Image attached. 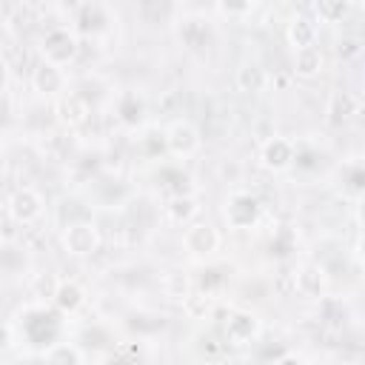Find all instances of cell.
<instances>
[{"mask_svg": "<svg viewBox=\"0 0 365 365\" xmlns=\"http://www.w3.org/2000/svg\"><path fill=\"white\" fill-rule=\"evenodd\" d=\"M23 331L34 345H51L60 334V317L48 308H29L23 314Z\"/></svg>", "mask_w": 365, "mask_h": 365, "instance_id": "1", "label": "cell"}, {"mask_svg": "<svg viewBox=\"0 0 365 365\" xmlns=\"http://www.w3.org/2000/svg\"><path fill=\"white\" fill-rule=\"evenodd\" d=\"M77 51V40L71 31L66 29H51L46 37H43V54L48 57V63H68Z\"/></svg>", "mask_w": 365, "mask_h": 365, "instance_id": "2", "label": "cell"}, {"mask_svg": "<svg viewBox=\"0 0 365 365\" xmlns=\"http://www.w3.org/2000/svg\"><path fill=\"white\" fill-rule=\"evenodd\" d=\"M259 214V205L251 194H234L225 205V220L234 225V228H248Z\"/></svg>", "mask_w": 365, "mask_h": 365, "instance_id": "3", "label": "cell"}, {"mask_svg": "<svg viewBox=\"0 0 365 365\" xmlns=\"http://www.w3.org/2000/svg\"><path fill=\"white\" fill-rule=\"evenodd\" d=\"M63 242L71 254H91L97 248V231L86 222H77V225H68Z\"/></svg>", "mask_w": 365, "mask_h": 365, "instance_id": "4", "label": "cell"}, {"mask_svg": "<svg viewBox=\"0 0 365 365\" xmlns=\"http://www.w3.org/2000/svg\"><path fill=\"white\" fill-rule=\"evenodd\" d=\"M185 248L194 251V254H208L217 248V231L208 225V222H200V225H191L185 231Z\"/></svg>", "mask_w": 365, "mask_h": 365, "instance_id": "5", "label": "cell"}, {"mask_svg": "<svg viewBox=\"0 0 365 365\" xmlns=\"http://www.w3.org/2000/svg\"><path fill=\"white\" fill-rule=\"evenodd\" d=\"M262 160H265L268 168H285L294 160V145L282 137H274V140H268V145L262 151Z\"/></svg>", "mask_w": 365, "mask_h": 365, "instance_id": "6", "label": "cell"}, {"mask_svg": "<svg viewBox=\"0 0 365 365\" xmlns=\"http://www.w3.org/2000/svg\"><path fill=\"white\" fill-rule=\"evenodd\" d=\"M11 214L20 220V222H29L40 214V197L31 191V188H23L11 197Z\"/></svg>", "mask_w": 365, "mask_h": 365, "instance_id": "7", "label": "cell"}, {"mask_svg": "<svg viewBox=\"0 0 365 365\" xmlns=\"http://www.w3.org/2000/svg\"><path fill=\"white\" fill-rule=\"evenodd\" d=\"M197 143H200V137H197V131H194L188 123H177V125L168 131V145H171V151H177V154H191V151L197 148Z\"/></svg>", "mask_w": 365, "mask_h": 365, "instance_id": "8", "label": "cell"}, {"mask_svg": "<svg viewBox=\"0 0 365 365\" xmlns=\"http://www.w3.org/2000/svg\"><path fill=\"white\" fill-rule=\"evenodd\" d=\"M34 88L37 91H43V94H51V91H60V86H63V74H60V68L57 66H51V63H40L37 68H34Z\"/></svg>", "mask_w": 365, "mask_h": 365, "instance_id": "9", "label": "cell"}, {"mask_svg": "<svg viewBox=\"0 0 365 365\" xmlns=\"http://www.w3.org/2000/svg\"><path fill=\"white\" fill-rule=\"evenodd\" d=\"M356 111V100L351 97V94H345V91H336L334 97H331V106H328V120H331V125H339L342 120H348L351 114Z\"/></svg>", "mask_w": 365, "mask_h": 365, "instance_id": "10", "label": "cell"}, {"mask_svg": "<svg viewBox=\"0 0 365 365\" xmlns=\"http://www.w3.org/2000/svg\"><path fill=\"white\" fill-rule=\"evenodd\" d=\"M257 334V319L251 317V314H234L231 319H228V336L234 339V342H245V339H251Z\"/></svg>", "mask_w": 365, "mask_h": 365, "instance_id": "11", "label": "cell"}, {"mask_svg": "<svg viewBox=\"0 0 365 365\" xmlns=\"http://www.w3.org/2000/svg\"><path fill=\"white\" fill-rule=\"evenodd\" d=\"M54 302L63 308V311H74L80 308L83 302V288L77 282H60L57 291H54Z\"/></svg>", "mask_w": 365, "mask_h": 365, "instance_id": "12", "label": "cell"}, {"mask_svg": "<svg viewBox=\"0 0 365 365\" xmlns=\"http://www.w3.org/2000/svg\"><path fill=\"white\" fill-rule=\"evenodd\" d=\"M77 23H80V29H83V31H100V29L108 23V20H106V9H103V6H97V3L83 6V9H80Z\"/></svg>", "mask_w": 365, "mask_h": 365, "instance_id": "13", "label": "cell"}, {"mask_svg": "<svg viewBox=\"0 0 365 365\" xmlns=\"http://www.w3.org/2000/svg\"><path fill=\"white\" fill-rule=\"evenodd\" d=\"M208 26L202 23V20H185L182 23V29H180V37L185 40V46H191V48H200V46H205V40H208Z\"/></svg>", "mask_w": 365, "mask_h": 365, "instance_id": "14", "label": "cell"}, {"mask_svg": "<svg viewBox=\"0 0 365 365\" xmlns=\"http://www.w3.org/2000/svg\"><path fill=\"white\" fill-rule=\"evenodd\" d=\"M120 117H123V123H128V125H137L140 120H143V100L134 94V91H125L123 97H120Z\"/></svg>", "mask_w": 365, "mask_h": 365, "instance_id": "15", "label": "cell"}, {"mask_svg": "<svg viewBox=\"0 0 365 365\" xmlns=\"http://www.w3.org/2000/svg\"><path fill=\"white\" fill-rule=\"evenodd\" d=\"M60 114H63V120H68V123H80V120L88 114L86 97H80V94H68V97L60 103Z\"/></svg>", "mask_w": 365, "mask_h": 365, "instance_id": "16", "label": "cell"}, {"mask_svg": "<svg viewBox=\"0 0 365 365\" xmlns=\"http://www.w3.org/2000/svg\"><path fill=\"white\" fill-rule=\"evenodd\" d=\"M322 66V54L319 48L308 46V48H297V71L299 74H317Z\"/></svg>", "mask_w": 365, "mask_h": 365, "instance_id": "17", "label": "cell"}, {"mask_svg": "<svg viewBox=\"0 0 365 365\" xmlns=\"http://www.w3.org/2000/svg\"><path fill=\"white\" fill-rule=\"evenodd\" d=\"M237 86H240L242 91H259V88L265 86L262 68H257V66H242V68L237 71Z\"/></svg>", "mask_w": 365, "mask_h": 365, "instance_id": "18", "label": "cell"}, {"mask_svg": "<svg viewBox=\"0 0 365 365\" xmlns=\"http://www.w3.org/2000/svg\"><path fill=\"white\" fill-rule=\"evenodd\" d=\"M297 288H299V294H305V297H319V291H322L319 271H317V268L299 271V274H297Z\"/></svg>", "mask_w": 365, "mask_h": 365, "instance_id": "19", "label": "cell"}, {"mask_svg": "<svg viewBox=\"0 0 365 365\" xmlns=\"http://www.w3.org/2000/svg\"><path fill=\"white\" fill-rule=\"evenodd\" d=\"M314 23L311 20H305V17H299V20H294V26H291V40H294V46L297 48H308L311 43H314Z\"/></svg>", "mask_w": 365, "mask_h": 365, "instance_id": "20", "label": "cell"}, {"mask_svg": "<svg viewBox=\"0 0 365 365\" xmlns=\"http://www.w3.org/2000/svg\"><path fill=\"white\" fill-rule=\"evenodd\" d=\"M168 214H171L174 220H188V217H194V214H197V200H194L191 194L174 197V200H171V205H168Z\"/></svg>", "mask_w": 365, "mask_h": 365, "instance_id": "21", "label": "cell"}, {"mask_svg": "<svg viewBox=\"0 0 365 365\" xmlns=\"http://www.w3.org/2000/svg\"><path fill=\"white\" fill-rule=\"evenodd\" d=\"M271 254L274 257H288L291 251H294V231L288 228V225H282L277 234H274V240H271Z\"/></svg>", "mask_w": 365, "mask_h": 365, "instance_id": "22", "label": "cell"}, {"mask_svg": "<svg viewBox=\"0 0 365 365\" xmlns=\"http://www.w3.org/2000/svg\"><path fill=\"white\" fill-rule=\"evenodd\" d=\"M160 177L165 180V185L174 191V197H182L188 194V174H182L180 168H163Z\"/></svg>", "mask_w": 365, "mask_h": 365, "instance_id": "23", "label": "cell"}, {"mask_svg": "<svg viewBox=\"0 0 365 365\" xmlns=\"http://www.w3.org/2000/svg\"><path fill=\"white\" fill-rule=\"evenodd\" d=\"M23 248H17V245H0V265L6 268V271H17V268H23Z\"/></svg>", "mask_w": 365, "mask_h": 365, "instance_id": "24", "label": "cell"}, {"mask_svg": "<svg viewBox=\"0 0 365 365\" xmlns=\"http://www.w3.org/2000/svg\"><path fill=\"white\" fill-rule=\"evenodd\" d=\"M48 365H80V354L71 345H57L48 354Z\"/></svg>", "mask_w": 365, "mask_h": 365, "instance_id": "25", "label": "cell"}, {"mask_svg": "<svg viewBox=\"0 0 365 365\" xmlns=\"http://www.w3.org/2000/svg\"><path fill=\"white\" fill-rule=\"evenodd\" d=\"M220 282H222V271H220V268H211V271L202 274V288H214V285H220Z\"/></svg>", "mask_w": 365, "mask_h": 365, "instance_id": "26", "label": "cell"}, {"mask_svg": "<svg viewBox=\"0 0 365 365\" xmlns=\"http://www.w3.org/2000/svg\"><path fill=\"white\" fill-rule=\"evenodd\" d=\"M345 3H334V6H328V3H322L319 6V14H328V17H339V14H345Z\"/></svg>", "mask_w": 365, "mask_h": 365, "instance_id": "27", "label": "cell"}, {"mask_svg": "<svg viewBox=\"0 0 365 365\" xmlns=\"http://www.w3.org/2000/svg\"><path fill=\"white\" fill-rule=\"evenodd\" d=\"M359 51V40H345L342 46H339V54L342 57H348V54H356Z\"/></svg>", "mask_w": 365, "mask_h": 365, "instance_id": "28", "label": "cell"}, {"mask_svg": "<svg viewBox=\"0 0 365 365\" xmlns=\"http://www.w3.org/2000/svg\"><path fill=\"white\" fill-rule=\"evenodd\" d=\"M6 345H9V328L0 325V348H6Z\"/></svg>", "mask_w": 365, "mask_h": 365, "instance_id": "29", "label": "cell"}, {"mask_svg": "<svg viewBox=\"0 0 365 365\" xmlns=\"http://www.w3.org/2000/svg\"><path fill=\"white\" fill-rule=\"evenodd\" d=\"M277 365H302V362H299V359H294V356H282Z\"/></svg>", "mask_w": 365, "mask_h": 365, "instance_id": "30", "label": "cell"}, {"mask_svg": "<svg viewBox=\"0 0 365 365\" xmlns=\"http://www.w3.org/2000/svg\"><path fill=\"white\" fill-rule=\"evenodd\" d=\"M3 83H6V63L0 60V86H3Z\"/></svg>", "mask_w": 365, "mask_h": 365, "instance_id": "31", "label": "cell"}]
</instances>
